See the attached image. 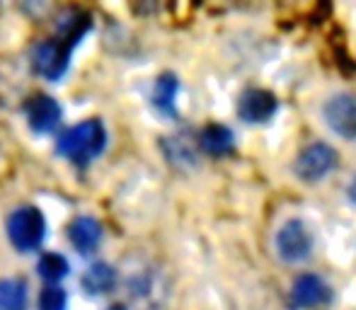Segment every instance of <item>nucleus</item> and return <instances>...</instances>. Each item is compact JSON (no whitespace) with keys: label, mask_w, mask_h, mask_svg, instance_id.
<instances>
[{"label":"nucleus","mask_w":356,"mask_h":310,"mask_svg":"<svg viewBox=\"0 0 356 310\" xmlns=\"http://www.w3.org/2000/svg\"><path fill=\"white\" fill-rule=\"evenodd\" d=\"M323 122L342 141H356V97L347 92L332 95L323 104Z\"/></svg>","instance_id":"obj_7"},{"label":"nucleus","mask_w":356,"mask_h":310,"mask_svg":"<svg viewBox=\"0 0 356 310\" xmlns=\"http://www.w3.org/2000/svg\"><path fill=\"white\" fill-rule=\"evenodd\" d=\"M334 168H337V151L323 141H315L310 146H305L293 163L296 177L305 184L323 182Z\"/></svg>","instance_id":"obj_5"},{"label":"nucleus","mask_w":356,"mask_h":310,"mask_svg":"<svg viewBox=\"0 0 356 310\" xmlns=\"http://www.w3.org/2000/svg\"><path fill=\"white\" fill-rule=\"evenodd\" d=\"M68 240L80 254H90L102 243V226H99L97 218L80 216L68 226Z\"/></svg>","instance_id":"obj_11"},{"label":"nucleus","mask_w":356,"mask_h":310,"mask_svg":"<svg viewBox=\"0 0 356 310\" xmlns=\"http://www.w3.org/2000/svg\"><path fill=\"white\" fill-rule=\"evenodd\" d=\"M107 146V131H104L102 122L97 119H88V122L75 124L73 129L63 131L58 136V153L73 165H88L97 158Z\"/></svg>","instance_id":"obj_1"},{"label":"nucleus","mask_w":356,"mask_h":310,"mask_svg":"<svg viewBox=\"0 0 356 310\" xmlns=\"http://www.w3.org/2000/svg\"><path fill=\"white\" fill-rule=\"evenodd\" d=\"M347 197H349V202L356 206V174H354V179L347 184Z\"/></svg>","instance_id":"obj_20"},{"label":"nucleus","mask_w":356,"mask_h":310,"mask_svg":"<svg viewBox=\"0 0 356 310\" xmlns=\"http://www.w3.org/2000/svg\"><path fill=\"white\" fill-rule=\"evenodd\" d=\"M279 109V99L274 92L262 88H250L238 97V117L245 124H267Z\"/></svg>","instance_id":"obj_8"},{"label":"nucleus","mask_w":356,"mask_h":310,"mask_svg":"<svg viewBox=\"0 0 356 310\" xmlns=\"http://www.w3.org/2000/svg\"><path fill=\"white\" fill-rule=\"evenodd\" d=\"M177 90H179V80L172 76V73H165L155 80L153 85V107L158 109L163 117L168 119H177V107H175V97H177Z\"/></svg>","instance_id":"obj_14"},{"label":"nucleus","mask_w":356,"mask_h":310,"mask_svg":"<svg viewBox=\"0 0 356 310\" xmlns=\"http://www.w3.org/2000/svg\"><path fill=\"white\" fill-rule=\"evenodd\" d=\"M313 250H315L313 228L303 218H289L274 233V252L289 267L308 262Z\"/></svg>","instance_id":"obj_3"},{"label":"nucleus","mask_w":356,"mask_h":310,"mask_svg":"<svg viewBox=\"0 0 356 310\" xmlns=\"http://www.w3.org/2000/svg\"><path fill=\"white\" fill-rule=\"evenodd\" d=\"M80 284L90 296H102V293H109L117 286V269L107 262H95L92 267L85 269Z\"/></svg>","instance_id":"obj_13"},{"label":"nucleus","mask_w":356,"mask_h":310,"mask_svg":"<svg viewBox=\"0 0 356 310\" xmlns=\"http://www.w3.org/2000/svg\"><path fill=\"white\" fill-rule=\"evenodd\" d=\"M29 129L37 133H51L61 124V104L49 95H34L27 102Z\"/></svg>","instance_id":"obj_10"},{"label":"nucleus","mask_w":356,"mask_h":310,"mask_svg":"<svg viewBox=\"0 0 356 310\" xmlns=\"http://www.w3.org/2000/svg\"><path fill=\"white\" fill-rule=\"evenodd\" d=\"M56 29H58V42L66 44L68 49H73L80 42V37L90 29V17L85 13H80V10H66L58 17Z\"/></svg>","instance_id":"obj_15"},{"label":"nucleus","mask_w":356,"mask_h":310,"mask_svg":"<svg viewBox=\"0 0 356 310\" xmlns=\"http://www.w3.org/2000/svg\"><path fill=\"white\" fill-rule=\"evenodd\" d=\"M197 143H199V148L207 155H211V158H223V155L233 153L235 136L223 124H209V127L202 129Z\"/></svg>","instance_id":"obj_12"},{"label":"nucleus","mask_w":356,"mask_h":310,"mask_svg":"<svg viewBox=\"0 0 356 310\" xmlns=\"http://www.w3.org/2000/svg\"><path fill=\"white\" fill-rule=\"evenodd\" d=\"M107 310H129V308L124 306V303H114V306H109Z\"/></svg>","instance_id":"obj_21"},{"label":"nucleus","mask_w":356,"mask_h":310,"mask_svg":"<svg viewBox=\"0 0 356 310\" xmlns=\"http://www.w3.org/2000/svg\"><path fill=\"white\" fill-rule=\"evenodd\" d=\"M165 151H168V158L177 165H194V151L187 146L182 136H172L170 141H165Z\"/></svg>","instance_id":"obj_18"},{"label":"nucleus","mask_w":356,"mask_h":310,"mask_svg":"<svg viewBox=\"0 0 356 310\" xmlns=\"http://www.w3.org/2000/svg\"><path fill=\"white\" fill-rule=\"evenodd\" d=\"M37 272H39V277H42L44 282L56 284L68 274V262H66V257H61L58 252H49V254H44V257L39 259Z\"/></svg>","instance_id":"obj_17"},{"label":"nucleus","mask_w":356,"mask_h":310,"mask_svg":"<svg viewBox=\"0 0 356 310\" xmlns=\"http://www.w3.org/2000/svg\"><path fill=\"white\" fill-rule=\"evenodd\" d=\"M0 310H27V284L22 279H0Z\"/></svg>","instance_id":"obj_16"},{"label":"nucleus","mask_w":356,"mask_h":310,"mask_svg":"<svg viewBox=\"0 0 356 310\" xmlns=\"http://www.w3.org/2000/svg\"><path fill=\"white\" fill-rule=\"evenodd\" d=\"M127 293L136 310H160L170 298V282L160 267L143 264L129 274Z\"/></svg>","instance_id":"obj_2"},{"label":"nucleus","mask_w":356,"mask_h":310,"mask_svg":"<svg viewBox=\"0 0 356 310\" xmlns=\"http://www.w3.org/2000/svg\"><path fill=\"white\" fill-rule=\"evenodd\" d=\"M334 301V291L318 274H300L289 288V306L293 310H325Z\"/></svg>","instance_id":"obj_6"},{"label":"nucleus","mask_w":356,"mask_h":310,"mask_svg":"<svg viewBox=\"0 0 356 310\" xmlns=\"http://www.w3.org/2000/svg\"><path fill=\"white\" fill-rule=\"evenodd\" d=\"M66 291L58 286H47L39 293V310H66Z\"/></svg>","instance_id":"obj_19"},{"label":"nucleus","mask_w":356,"mask_h":310,"mask_svg":"<svg viewBox=\"0 0 356 310\" xmlns=\"http://www.w3.org/2000/svg\"><path fill=\"white\" fill-rule=\"evenodd\" d=\"M47 235V221L42 211L34 206H22L10 213L8 218V238L19 252H32L44 243Z\"/></svg>","instance_id":"obj_4"},{"label":"nucleus","mask_w":356,"mask_h":310,"mask_svg":"<svg viewBox=\"0 0 356 310\" xmlns=\"http://www.w3.org/2000/svg\"><path fill=\"white\" fill-rule=\"evenodd\" d=\"M68 54L71 49L66 44L49 39V42L37 44V49L32 51V66L47 80H58L68 71Z\"/></svg>","instance_id":"obj_9"}]
</instances>
